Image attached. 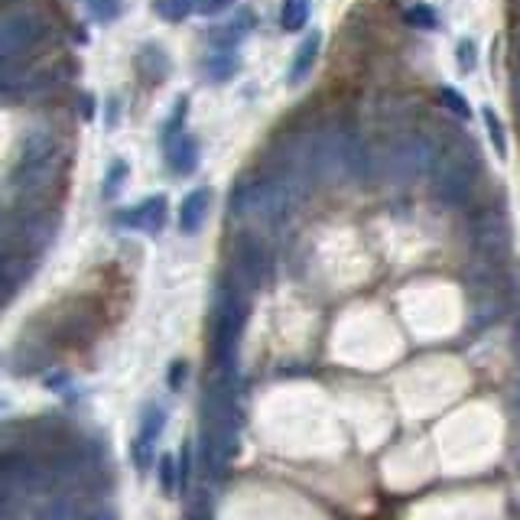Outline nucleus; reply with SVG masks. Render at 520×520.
Segmentation results:
<instances>
[{
	"label": "nucleus",
	"instance_id": "obj_1",
	"mask_svg": "<svg viewBox=\"0 0 520 520\" xmlns=\"http://www.w3.org/2000/svg\"><path fill=\"white\" fill-rule=\"evenodd\" d=\"M241 446V403L234 374L215 371L202 397V462L205 472L225 475Z\"/></svg>",
	"mask_w": 520,
	"mask_h": 520
},
{
	"label": "nucleus",
	"instance_id": "obj_2",
	"mask_svg": "<svg viewBox=\"0 0 520 520\" xmlns=\"http://www.w3.org/2000/svg\"><path fill=\"white\" fill-rule=\"evenodd\" d=\"M62 166V140L52 127H33L20 140L17 166L10 173V186L20 195L23 205L43 202L59 179Z\"/></svg>",
	"mask_w": 520,
	"mask_h": 520
},
{
	"label": "nucleus",
	"instance_id": "obj_3",
	"mask_svg": "<svg viewBox=\"0 0 520 520\" xmlns=\"http://www.w3.org/2000/svg\"><path fill=\"white\" fill-rule=\"evenodd\" d=\"M436 195L446 205H465L472 199L475 179H478V150L468 140H462L455 130L436 137L433 163H429Z\"/></svg>",
	"mask_w": 520,
	"mask_h": 520
},
{
	"label": "nucleus",
	"instance_id": "obj_4",
	"mask_svg": "<svg viewBox=\"0 0 520 520\" xmlns=\"http://www.w3.org/2000/svg\"><path fill=\"white\" fill-rule=\"evenodd\" d=\"M244 290L234 280H225L215 293L212 306V361L215 371L234 374L238 364V342L244 332Z\"/></svg>",
	"mask_w": 520,
	"mask_h": 520
},
{
	"label": "nucleus",
	"instance_id": "obj_5",
	"mask_svg": "<svg viewBox=\"0 0 520 520\" xmlns=\"http://www.w3.org/2000/svg\"><path fill=\"white\" fill-rule=\"evenodd\" d=\"M49 36V17L36 7H20L0 17V75L23 69L30 52Z\"/></svg>",
	"mask_w": 520,
	"mask_h": 520
},
{
	"label": "nucleus",
	"instance_id": "obj_6",
	"mask_svg": "<svg viewBox=\"0 0 520 520\" xmlns=\"http://www.w3.org/2000/svg\"><path fill=\"white\" fill-rule=\"evenodd\" d=\"M472 244L478 260H494V264H504L507 254H511V225L501 212H481L472 221Z\"/></svg>",
	"mask_w": 520,
	"mask_h": 520
},
{
	"label": "nucleus",
	"instance_id": "obj_7",
	"mask_svg": "<svg viewBox=\"0 0 520 520\" xmlns=\"http://www.w3.org/2000/svg\"><path fill=\"white\" fill-rule=\"evenodd\" d=\"M182 114H186V101H179L176 114L166 121V127H163V147H166V156H169V166H173V173L189 176V173H195V166H199V143H195L186 130H182Z\"/></svg>",
	"mask_w": 520,
	"mask_h": 520
},
{
	"label": "nucleus",
	"instance_id": "obj_8",
	"mask_svg": "<svg viewBox=\"0 0 520 520\" xmlns=\"http://www.w3.org/2000/svg\"><path fill=\"white\" fill-rule=\"evenodd\" d=\"M234 283L241 286L244 293H251L260 286V280H264L267 273V251L264 244H260L254 234H241L238 244H234Z\"/></svg>",
	"mask_w": 520,
	"mask_h": 520
},
{
	"label": "nucleus",
	"instance_id": "obj_9",
	"mask_svg": "<svg viewBox=\"0 0 520 520\" xmlns=\"http://www.w3.org/2000/svg\"><path fill=\"white\" fill-rule=\"evenodd\" d=\"M163 426H166V413L160 407L143 410V420H140L137 439H134V462H137V468H150L153 446H156V439H160Z\"/></svg>",
	"mask_w": 520,
	"mask_h": 520
},
{
	"label": "nucleus",
	"instance_id": "obj_10",
	"mask_svg": "<svg viewBox=\"0 0 520 520\" xmlns=\"http://www.w3.org/2000/svg\"><path fill=\"white\" fill-rule=\"evenodd\" d=\"M23 277H30V260H26V254L17 251V247L0 241V306L17 293Z\"/></svg>",
	"mask_w": 520,
	"mask_h": 520
},
{
	"label": "nucleus",
	"instance_id": "obj_11",
	"mask_svg": "<svg viewBox=\"0 0 520 520\" xmlns=\"http://www.w3.org/2000/svg\"><path fill=\"white\" fill-rule=\"evenodd\" d=\"M117 221H121L124 228L156 234L163 228V221H166V199H163V195H150V199H143L134 208H127V212Z\"/></svg>",
	"mask_w": 520,
	"mask_h": 520
},
{
	"label": "nucleus",
	"instance_id": "obj_12",
	"mask_svg": "<svg viewBox=\"0 0 520 520\" xmlns=\"http://www.w3.org/2000/svg\"><path fill=\"white\" fill-rule=\"evenodd\" d=\"M319 49H322V33L319 30H312L303 43H299L296 49V56L290 62V72H286V82L290 85H303L309 72L316 69V62H319Z\"/></svg>",
	"mask_w": 520,
	"mask_h": 520
},
{
	"label": "nucleus",
	"instance_id": "obj_13",
	"mask_svg": "<svg viewBox=\"0 0 520 520\" xmlns=\"http://www.w3.org/2000/svg\"><path fill=\"white\" fill-rule=\"evenodd\" d=\"M208 205H212V192L208 189H192L179 208V228L186 234H195L208 218Z\"/></svg>",
	"mask_w": 520,
	"mask_h": 520
},
{
	"label": "nucleus",
	"instance_id": "obj_14",
	"mask_svg": "<svg viewBox=\"0 0 520 520\" xmlns=\"http://www.w3.org/2000/svg\"><path fill=\"white\" fill-rule=\"evenodd\" d=\"M251 30H254V13H251V10H241L234 20L221 23L218 30H215L212 36H208V39H212L215 49H234Z\"/></svg>",
	"mask_w": 520,
	"mask_h": 520
},
{
	"label": "nucleus",
	"instance_id": "obj_15",
	"mask_svg": "<svg viewBox=\"0 0 520 520\" xmlns=\"http://www.w3.org/2000/svg\"><path fill=\"white\" fill-rule=\"evenodd\" d=\"M312 17V0H283L280 26L286 33H299Z\"/></svg>",
	"mask_w": 520,
	"mask_h": 520
},
{
	"label": "nucleus",
	"instance_id": "obj_16",
	"mask_svg": "<svg viewBox=\"0 0 520 520\" xmlns=\"http://www.w3.org/2000/svg\"><path fill=\"white\" fill-rule=\"evenodd\" d=\"M238 69V59H234V49H218L205 59V72L215 78V82H225Z\"/></svg>",
	"mask_w": 520,
	"mask_h": 520
},
{
	"label": "nucleus",
	"instance_id": "obj_17",
	"mask_svg": "<svg viewBox=\"0 0 520 520\" xmlns=\"http://www.w3.org/2000/svg\"><path fill=\"white\" fill-rule=\"evenodd\" d=\"M195 4H199V0H153V10L160 13L163 20L179 23V20H186L189 13L195 10Z\"/></svg>",
	"mask_w": 520,
	"mask_h": 520
},
{
	"label": "nucleus",
	"instance_id": "obj_18",
	"mask_svg": "<svg viewBox=\"0 0 520 520\" xmlns=\"http://www.w3.org/2000/svg\"><path fill=\"white\" fill-rule=\"evenodd\" d=\"M481 117H485V127H488V137L494 143V150H498L501 160H504V156H507V134H504L501 117L494 114V108H481Z\"/></svg>",
	"mask_w": 520,
	"mask_h": 520
},
{
	"label": "nucleus",
	"instance_id": "obj_19",
	"mask_svg": "<svg viewBox=\"0 0 520 520\" xmlns=\"http://www.w3.org/2000/svg\"><path fill=\"white\" fill-rule=\"evenodd\" d=\"M88 10H91V17L101 20V23H111L121 17V10H124V0H85Z\"/></svg>",
	"mask_w": 520,
	"mask_h": 520
},
{
	"label": "nucleus",
	"instance_id": "obj_20",
	"mask_svg": "<svg viewBox=\"0 0 520 520\" xmlns=\"http://www.w3.org/2000/svg\"><path fill=\"white\" fill-rule=\"evenodd\" d=\"M407 23L423 26V30H436V26H439V17H436V10H433V7L416 4L413 10H407Z\"/></svg>",
	"mask_w": 520,
	"mask_h": 520
},
{
	"label": "nucleus",
	"instance_id": "obj_21",
	"mask_svg": "<svg viewBox=\"0 0 520 520\" xmlns=\"http://www.w3.org/2000/svg\"><path fill=\"white\" fill-rule=\"evenodd\" d=\"M475 65H478V46H475V39H462V43H459V69L462 72H475Z\"/></svg>",
	"mask_w": 520,
	"mask_h": 520
},
{
	"label": "nucleus",
	"instance_id": "obj_22",
	"mask_svg": "<svg viewBox=\"0 0 520 520\" xmlns=\"http://www.w3.org/2000/svg\"><path fill=\"white\" fill-rule=\"evenodd\" d=\"M176 459H173V455H163V459H160V485H163V491L166 494H173L176 491Z\"/></svg>",
	"mask_w": 520,
	"mask_h": 520
},
{
	"label": "nucleus",
	"instance_id": "obj_23",
	"mask_svg": "<svg viewBox=\"0 0 520 520\" xmlns=\"http://www.w3.org/2000/svg\"><path fill=\"white\" fill-rule=\"evenodd\" d=\"M439 98L446 101L449 108H452L455 114H459V117H468V114H472V111H468V101H465V98L459 95V91H452V88H442V91H439Z\"/></svg>",
	"mask_w": 520,
	"mask_h": 520
},
{
	"label": "nucleus",
	"instance_id": "obj_24",
	"mask_svg": "<svg viewBox=\"0 0 520 520\" xmlns=\"http://www.w3.org/2000/svg\"><path fill=\"white\" fill-rule=\"evenodd\" d=\"M231 4H234V0H199V4H195V10L205 13V17H215V13H225Z\"/></svg>",
	"mask_w": 520,
	"mask_h": 520
},
{
	"label": "nucleus",
	"instance_id": "obj_25",
	"mask_svg": "<svg viewBox=\"0 0 520 520\" xmlns=\"http://www.w3.org/2000/svg\"><path fill=\"white\" fill-rule=\"evenodd\" d=\"M121 176H124V163H117L114 173L108 176V189H104V195H114L117 192V179H121Z\"/></svg>",
	"mask_w": 520,
	"mask_h": 520
},
{
	"label": "nucleus",
	"instance_id": "obj_26",
	"mask_svg": "<svg viewBox=\"0 0 520 520\" xmlns=\"http://www.w3.org/2000/svg\"><path fill=\"white\" fill-rule=\"evenodd\" d=\"M10 491H13V488L7 485V478H4V472H0V504H4V501L10 498Z\"/></svg>",
	"mask_w": 520,
	"mask_h": 520
},
{
	"label": "nucleus",
	"instance_id": "obj_27",
	"mask_svg": "<svg viewBox=\"0 0 520 520\" xmlns=\"http://www.w3.org/2000/svg\"><path fill=\"white\" fill-rule=\"evenodd\" d=\"M514 98H517V108H520V82L514 85Z\"/></svg>",
	"mask_w": 520,
	"mask_h": 520
}]
</instances>
